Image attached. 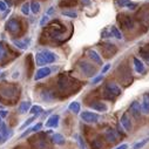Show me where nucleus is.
I'll return each mask as SVG.
<instances>
[{"instance_id":"b1692460","label":"nucleus","mask_w":149,"mask_h":149,"mask_svg":"<svg viewBox=\"0 0 149 149\" xmlns=\"http://www.w3.org/2000/svg\"><path fill=\"white\" fill-rule=\"evenodd\" d=\"M21 12H22L24 15H28L29 12H31V4L25 3V4L21 6Z\"/></svg>"},{"instance_id":"c85d7f7f","label":"nucleus","mask_w":149,"mask_h":149,"mask_svg":"<svg viewBox=\"0 0 149 149\" xmlns=\"http://www.w3.org/2000/svg\"><path fill=\"white\" fill-rule=\"evenodd\" d=\"M48 20H49V15L44 14V17H42L41 20H40V26H45V25L48 22Z\"/></svg>"},{"instance_id":"423d86ee","label":"nucleus","mask_w":149,"mask_h":149,"mask_svg":"<svg viewBox=\"0 0 149 149\" xmlns=\"http://www.w3.org/2000/svg\"><path fill=\"white\" fill-rule=\"evenodd\" d=\"M129 110H130V113L133 114V116L135 118V119H139L140 116H141V104L137 102V101H134L132 104H130V107H129Z\"/></svg>"},{"instance_id":"4468645a","label":"nucleus","mask_w":149,"mask_h":149,"mask_svg":"<svg viewBox=\"0 0 149 149\" xmlns=\"http://www.w3.org/2000/svg\"><path fill=\"white\" fill-rule=\"evenodd\" d=\"M32 104L29 101H22L19 106V111H20V114H26L27 111H29Z\"/></svg>"},{"instance_id":"f257e3e1","label":"nucleus","mask_w":149,"mask_h":149,"mask_svg":"<svg viewBox=\"0 0 149 149\" xmlns=\"http://www.w3.org/2000/svg\"><path fill=\"white\" fill-rule=\"evenodd\" d=\"M35 61H36V65H39V66H44V65H47V63H53L55 61V54L52 51H48V49L41 51V52L35 54Z\"/></svg>"},{"instance_id":"cd10ccee","label":"nucleus","mask_w":149,"mask_h":149,"mask_svg":"<svg viewBox=\"0 0 149 149\" xmlns=\"http://www.w3.org/2000/svg\"><path fill=\"white\" fill-rule=\"evenodd\" d=\"M92 147H93V149H102V143L100 142V140H95L92 143Z\"/></svg>"},{"instance_id":"f3484780","label":"nucleus","mask_w":149,"mask_h":149,"mask_svg":"<svg viewBox=\"0 0 149 149\" xmlns=\"http://www.w3.org/2000/svg\"><path fill=\"white\" fill-rule=\"evenodd\" d=\"M68 109L72 111V113H74V114H78L79 111H80V109H81V106H80V103H79V102L74 101V102H70V103H69Z\"/></svg>"},{"instance_id":"c03bdc74","label":"nucleus","mask_w":149,"mask_h":149,"mask_svg":"<svg viewBox=\"0 0 149 149\" xmlns=\"http://www.w3.org/2000/svg\"><path fill=\"white\" fill-rule=\"evenodd\" d=\"M5 140H4V137H3V135H1V133H0V143H3Z\"/></svg>"},{"instance_id":"a211bd4d","label":"nucleus","mask_w":149,"mask_h":149,"mask_svg":"<svg viewBox=\"0 0 149 149\" xmlns=\"http://www.w3.org/2000/svg\"><path fill=\"white\" fill-rule=\"evenodd\" d=\"M29 113H31L33 116H39V115L42 113V107H41V106H38V104L32 106L31 109H29Z\"/></svg>"},{"instance_id":"39448f33","label":"nucleus","mask_w":149,"mask_h":149,"mask_svg":"<svg viewBox=\"0 0 149 149\" xmlns=\"http://www.w3.org/2000/svg\"><path fill=\"white\" fill-rule=\"evenodd\" d=\"M106 89H107V92H108V93H110L111 95H114V96H119V95H121V93H122L121 88H120L116 84H113V82L107 84Z\"/></svg>"},{"instance_id":"7c9ffc66","label":"nucleus","mask_w":149,"mask_h":149,"mask_svg":"<svg viewBox=\"0 0 149 149\" xmlns=\"http://www.w3.org/2000/svg\"><path fill=\"white\" fill-rule=\"evenodd\" d=\"M5 56H6V51H5L4 46L0 44V60H4Z\"/></svg>"},{"instance_id":"49530a36","label":"nucleus","mask_w":149,"mask_h":149,"mask_svg":"<svg viewBox=\"0 0 149 149\" xmlns=\"http://www.w3.org/2000/svg\"><path fill=\"white\" fill-rule=\"evenodd\" d=\"M6 3H7V4H8V5H10V6H11V5H12V3H11V1H10V0H6Z\"/></svg>"},{"instance_id":"f03ea898","label":"nucleus","mask_w":149,"mask_h":149,"mask_svg":"<svg viewBox=\"0 0 149 149\" xmlns=\"http://www.w3.org/2000/svg\"><path fill=\"white\" fill-rule=\"evenodd\" d=\"M80 118L82 121L87 122V123H95L97 122L99 120V115L96 113H93V111H82V113L80 114Z\"/></svg>"},{"instance_id":"6e6552de","label":"nucleus","mask_w":149,"mask_h":149,"mask_svg":"<svg viewBox=\"0 0 149 149\" xmlns=\"http://www.w3.org/2000/svg\"><path fill=\"white\" fill-rule=\"evenodd\" d=\"M80 68H81V70L86 74L87 77H92V75H94V73L96 72L95 68H94L92 65L87 63V62H81V63H80Z\"/></svg>"},{"instance_id":"c9c22d12","label":"nucleus","mask_w":149,"mask_h":149,"mask_svg":"<svg viewBox=\"0 0 149 149\" xmlns=\"http://www.w3.org/2000/svg\"><path fill=\"white\" fill-rule=\"evenodd\" d=\"M109 68H110V63H106V65L102 67V70H101V73H102V74L107 73V72L109 70Z\"/></svg>"},{"instance_id":"393cba45","label":"nucleus","mask_w":149,"mask_h":149,"mask_svg":"<svg viewBox=\"0 0 149 149\" xmlns=\"http://www.w3.org/2000/svg\"><path fill=\"white\" fill-rule=\"evenodd\" d=\"M61 14L65 15V17H68V18H73V19L78 17V13L74 12V11H62Z\"/></svg>"},{"instance_id":"aec40b11","label":"nucleus","mask_w":149,"mask_h":149,"mask_svg":"<svg viewBox=\"0 0 149 149\" xmlns=\"http://www.w3.org/2000/svg\"><path fill=\"white\" fill-rule=\"evenodd\" d=\"M148 142H149V137H146V139H143V140H140L139 142H136V143L133 146V149H141V148H143Z\"/></svg>"},{"instance_id":"1a4fd4ad","label":"nucleus","mask_w":149,"mask_h":149,"mask_svg":"<svg viewBox=\"0 0 149 149\" xmlns=\"http://www.w3.org/2000/svg\"><path fill=\"white\" fill-rule=\"evenodd\" d=\"M141 110L143 114H149V94L143 95V101L141 104Z\"/></svg>"},{"instance_id":"7ed1b4c3","label":"nucleus","mask_w":149,"mask_h":149,"mask_svg":"<svg viewBox=\"0 0 149 149\" xmlns=\"http://www.w3.org/2000/svg\"><path fill=\"white\" fill-rule=\"evenodd\" d=\"M5 27L10 33H13V34H15V33H18L20 31V24L14 19L8 20L6 22V25H5Z\"/></svg>"},{"instance_id":"a878e982","label":"nucleus","mask_w":149,"mask_h":149,"mask_svg":"<svg viewBox=\"0 0 149 149\" xmlns=\"http://www.w3.org/2000/svg\"><path fill=\"white\" fill-rule=\"evenodd\" d=\"M36 118H38V116H32V118L27 119V120H26V121L24 122V125H22V126L20 127V130H22V129L27 128V127H28V126H29V125H31V123H32V122H33V121H34V120H35Z\"/></svg>"},{"instance_id":"473e14b6","label":"nucleus","mask_w":149,"mask_h":149,"mask_svg":"<svg viewBox=\"0 0 149 149\" xmlns=\"http://www.w3.org/2000/svg\"><path fill=\"white\" fill-rule=\"evenodd\" d=\"M127 8H129V10H132V11H134L136 7H137V4L136 3H132V1H129L128 4H127V6H126Z\"/></svg>"},{"instance_id":"5701e85b","label":"nucleus","mask_w":149,"mask_h":149,"mask_svg":"<svg viewBox=\"0 0 149 149\" xmlns=\"http://www.w3.org/2000/svg\"><path fill=\"white\" fill-rule=\"evenodd\" d=\"M122 24L126 28H133V20L129 18V17H123V20H122Z\"/></svg>"},{"instance_id":"ea45409f","label":"nucleus","mask_w":149,"mask_h":149,"mask_svg":"<svg viewBox=\"0 0 149 149\" xmlns=\"http://www.w3.org/2000/svg\"><path fill=\"white\" fill-rule=\"evenodd\" d=\"M7 114H8V113H7L6 110H4V109L0 110V116H1L3 119H4V118H6V116H7Z\"/></svg>"},{"instance_id":"bb28decb","label":"nucleus","mask_w":149,"mask_h":149,"mask_svg":"<svg viewBox=\"0 0 149 149\" xmlns=\"http://www.w3.org/2000/svg\"><path fill=\"white\" fill-rule=\"evenodd\" d=\"M140 54H141V56L146 60V62L149 65V53H147V52L143 51V49H140Z\"/></svg>"},{"instance_id":"9d476101","label":"nucleus","mask_w":149,"mask_h":149,"mask_svg":"<svg viewBox=\"0 0 149 149\" xmlns=\"http://www.w3.org/2000/svg\"><path fill=\"white\" fill-rule=\"evenodd\" d=\"M91 108H93V109L96 110V111H106V110L108 109V107H107L106 103H103V102H99V101L91 103Z\"/></svg>"},{"instance_id":"a18cd8bd","label":"nucleus","mask_w":149,"mask_h":149,"mask_svg":"<svg viewBox=\"0 0 149 149\" xmlns=\"http://www.w3.org/2000/svg\"><path fill=\"white\" fill-rule=\"evenodd\" d=\"M3 123H4V122H3V118H1V116H0V127H1V126H3Z\"/></svg>"},{"instance_id":"f704fd0d","label":"nucleus","mask_w":149,"mask_h":149,"mask_svg":"<svg viewBox=\"0 0 149 149\" xmlns=\"http://www.w3.org/2000/svg\"><path fill=\"white\" fill-rule=\"evenodd\" d=\"M128 3H129V0H119V1H118V5L121 6V7H126Z\"/></svg>"},{"instance_id":"6ab92c4d","label":"nucleus","mask_w":149,"mask_h":149,"mask_svg":"<svg viewBox=\"0 0 149 149\" xmlns=\"http://www.w3.org/2000/svg\"><path fill=\"white\" fill-rule=\"evenodd\" d=\"M52 140H53V142H54L55 144H59V146H61V144L65 143V137H63V135H61V134H59V133H55V134L53 135Z\"/></svg>"},{"instance_id":"0eeeda50","label":"nucleus","mask_w":149,"mask_h":149,"mask_svg":"<svg viewBox=\"0 0 149 149\" xmlns=\"http://www.w3.org/2000/svg\"><path fill=\"white\" fill-rule=\"evenodd\" d=\"M59 120H60L59 115H58V114H53V115H51V116L48 118V120L46 121L45 126H46L47 128H56V127L59 126Z\"/></svg>"},{"instance_id":"f8f14e48","label":"nucleus","mask_w":149,"mask_h":149,"mask_svg":"<svg viewBox=\"0 0 149 149\" xmlns=\"http://www.w3.org/2000/svg\"><path fill=\"white\" fill-rule=\"evenodd\" d=\"M88 56H89L94 62H96V63H99V65H102L101 56L99 55V53H97L96 51H94V49H89V51H88Z\"/></svg>"},{"instance_id":"e433bc0d","label":"nucleus","mask_w":149,"mask_h":149,"mask_svg":"<svg viewBox=\"0 0 149 149\" xmlns=\"http://www.w3.org/2000/svg\"><path fill=\"white\" fill-rule=\"evenodd\" d=\"M6 10H7V7H6V3L0 1V12H5Z\"/></svg>"},{"instance_id":"2f4dec72","label":"nucleus","mask_w":149,"mask_h":149,"mask_svg":"<svg viewBox=\"0 0 149 149\" xmlns=\"http://www.w3.org/2000/svg\"><path fill=\"white\" fill-rule=\"evenodd\" d=\"M102 80H103V74H102V75H99V77L94 78L93 81H92V84H93V85H96V84H99V82L102 81Z\"/></svg>"},{"instance_id":"58836bf2","label":"nucleus","mask_w":149,"mask_h":149,"mask_svg":"<svg viewBox=\"0 0 149 149\" xmlns=\"http://www.w3.org/2000/svg\"><path fill=\"white\" fill-rule=\"evenodd\" d=\"M54 11H55V8H54L53 6H51V7L47 10V12H46L45 14H47V15H51V14H53V13H54Z\"/></svg>"},{"instance_id":"37998d69","label":"nucleus","mask_w":149,"mask_h":149,"mask_svg":"<svg viewBox=\"0 0 149 149\" xmlns=\"http://www.w3.org/2000/svg\"><path fill=\"white\" fill-rule=\"evenodd\" d=\"M19 75H20V73H19V72H14V73H13V75H12V78H13V79H17V78H19Z\"/></svg>"},{"instance_id":"dca6fc26","label":"nucleus","mask_w":149,"mask_h":149,"mask_svg":"<svg viewBox=\"0 0 149 149\" xmlns=\"http://www.w3.org/2000/svg\"><path fill=\"white\" fill-rule=\"evenodd\" d=\"M104 136L109 142H115L116 141V133L113 129H107L106 133H104Z\"/></svg>"},{"instance_id":"ddd939ff","label":"nucleus","mask_w":149,"mask_h":149,"mask_svg":"<svg viewBox=\"0 0 149 149\" xmlns=\"http://www.w3.org/2000/svg\"><path fill=\"white\" fill-rule=\"evenodd\" d=\"M133 61H134V67H135V70L137 72V73H140V74H142L143 72H144V65H143V62L140 60V59H137V58H134L133 59Z\"/></svg>"},{"instance_id":"72a5a7b5","label":"nucleus","mask_w":149,"mask_h":149,"mask_svg":"<svg viewBox=\"0 0 149 149\" xmlns=\"http://www.w3.org/2000/svg\"><path fill=\"white\" fill-rule=\"evenodd\" d=\"M41 127H42V123H40V122H39V123H36L35 126L32 127V132H39V130L41 129Z\"/></svg>"},{"instance_id":"a19ab883","label":"nucleus","mask_w":149,"mask_h":149,"mask_svg":"<svg viewBox=\"0 0 149 149\" xmlns=\"http://www.w3.org/2000/svg\"><path fill=\"white\" fill-rule=\"evenodd\" d=\"M102 35H103V38H109V36H113V35H111V33H108L107 31H103L102 32Z\"/></svg>"},{"instance_id":"4c0bfd02","label":"nucleus","mask_w":149,"mask_h":149,"mask_svg":"<svg viewBox=\"0 0 149 149\" xmlns=\"http://www.w3.org/2000/svg\"><path fill=\"white\" fill-rule=\"evenodd\" d=\"M31 133H32V127H31V128H27V130L21 134V137H26V136H27L28 134H31Z\"/></svg>"},{"instance_id":"c756f323","label":"nucleus","mask_w":149,"mask_h":149,"mask_svg":"<svg viewBox=\"0 0 149 149\" xmlns=\"http://www.w3.org/2000/svg\"><path fill=\"white\" fill-rule=\"evenodd\" d=\"M78 137V143H79V147L80 149H86V144H85V141L81 136H77Z\"/></svg>"},{"instance_id":"4be33fe9","label":"nucleus","mask_w":149,"mask_h":149,"mask_svg":"<svg viewBox=\"0 0 149 149\" xmlns=\"http://www.w3.org/2000/svg\"><path fill=\"white\" fill-rule=\"evenodd\" d=\"M31 11H32L34 14L39 13V12H40V4H39V3H36V1L31 3Z\"/></svg>"},{"instance_id":"9b49d317","label":"nucleus","mask_w":149,"mask_h":149,"mask_svg":"<svg viewBox=\"0 0 149 149\" xmlns=\"http://www.w3.org/2000/svg\"><path fill=\"white\" fill-rule=\"evenodd\" d=\"M121 125L125 127V129L127 132H130L132 130V122H130V119L128 118L127 114H123L121 116Z\"/></svg>"},{"instance_id":"2eb2a0df","label":"nucleus","mask_w":149,"mask_h":149,"mask_svg":"<svg viewBox=\"0 0 149 149\" xmlns=\"http://www.w3.org/2000/svg\"><path fill=\"white\" fill-rule=\"evenodd\" d=\"M13 44L18 47V48H20V49H22V51H25V49H27L28 48V45H29V40H13Z\"/></svg>"},{"instance_id":"20e7f679","label":"nucleus","mask_w":149,"mask_h":149,"mask_svg":"<svg viewBox=\"0 0 149 149\" xmlns=\"http://www.w3.org/2000/svg\"><path fill=\"white\" fill-rule=\"evenodd\" d=\"M51 73H52V69H51L49 67H42V68H40L38 72L35 73L34 80H35V81H39V80H41V79L48 77Z\"/></svg>"},{"instance_id":"412c9836","label":"nucleus","mask_w":149,"mask_h":149,"mask_svg":"<svg viewBox=\"0 0 149 149\" xmlns=\"http://www.w3.org/2000/svg\"><path fill=\"white\" fill-rule=\"evenodd\" d=\"M110 33H111V35H113V36H115L116 39H119V40L122 39V34H121V32L118 29V27L111 26V27H110Z\"/></svg>"},{"instance_id":"79ce46f5","label":"nucleus","mask_w":149,"mask_h":149,"mask_svg":"<svg viewBox=\"0 0 149 149\" xmlns=\"http://www.w3.org/2000/svg\"><path fill=\"white\" fill-rule=\"evenodd\" d=\"M115 149H128V144H126V143H123V144H121V146H119V147H116Z\"/></svg>"}]
</instances>
